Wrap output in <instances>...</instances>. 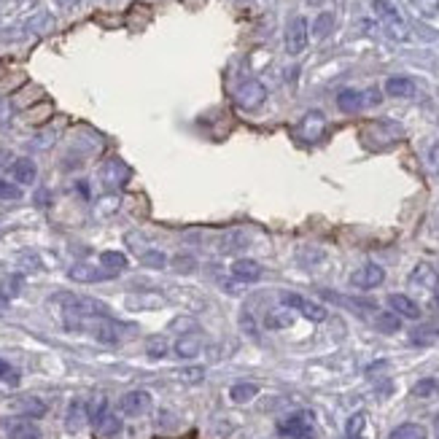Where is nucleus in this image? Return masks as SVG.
<instances>
[{
  "label": "nucleus",
  "mask_w": 439,
  "mask_h": 439,
  "mask_svg": "<svg viewBox=\"0 0 439 439\" xmlns=\"http://www.w3.org/2000/svg\"><path fill=\"white\" fill-rule=\"evenodd\" d=\"M76 332H87L92 334L97 343L103 345H119L122 337H125V326L119 321H114L111 315H103V318H87Z\"/></svg>",
  "instance_id": "obj_1"
},
{
  "label": "nucleus",
  "mask_w": 439,
  "mask_h": 439,
  "mask_svg": "<svg viewBox=\"0 0 439 439\" xmlns=\"http://www.w3.org/2000/svg\"><path fill=\"white\" fill-rule=\"evenodd\" d=\"M372 8H375V17L380 19V25L385 28V32L396 41H409V28L405 22V17L399 14V8L388 0H372Z\"/></svg>",
  "instance_id": "obj_2"
},
{
  "label": "nucleus",
  "mask_w": 439,
  "mask_h": 439,
  "mask_svg": "<svg viewBox=\"0 0 439 439\" xmlns=\"http://www.w3.org/2000/svg\"><path fill=\"white\" fill-rule=\"evenodd\" d=\"M315 429V415L310 409H297L278 420V434L286 439H310Z\"/></svg>",
  "instance_id": "obj_3"
},
{
  "label": "nucleus",
  "mask_w": 439,
  "mask_h": 439,
  "mask_svg": "<svg viewBox=\"0 0 439 439\" xmlns=\"http://www.w3.org/2000/svg\"><path fill=\"white\" fill-rule=\"evenodd\" d=\"M89 420L94 423V431L103 439H114L116 434H122V418L108 409L105 399H97V405L89 409Z\"/></svg>",
  "instance_id": "obj_4"
},
{
  "label": "nucleus",
  "mask_w": 439,
  "mask_h": 439,
  "mask_svg": "<svg viewBox=\"0 0 439 439\" xmlns=\"http://www.w3.org/2000/svg\"><path fill=\"white\" fill-rule=\"evenodd\" d=\"M0 434L6 439H41V426L25 418V415H11V418H3L0 420Z\"/></svg>",
  "instance_id": "obj_5"
},
{
  "label": "nucleus",
  "mask_w": 439,
  "mask_h": 439,
  "mask_svg": "<svg viewBox=\"0 0 439 439\" xmlns=\"http://www.w3.org/2000/svg\"><path fill=\"white\" fill-rule=\"evenodd\" d=\"M281 302L286 305V308L297 310V313L302 315V318L313 321V323L326 321V315H329V313H326V308H323L321 302H313V299H308V297H302V294H294V291H283Z\"/></svg>",
  "instance_id": "obj_6"
},
{
  "label": "nucleus",
  "mask_w": 439,
  "mask_h": 439,
  "mask_svg": "<svg viewBox=\"0 0 439 439\" xmlns=\"http://www.w3.org/2000/svg\"><path fill=\"white\" fill-rule=\"evenodd\" d=\"M264 100H267V87H264L261 81H256V78L243 81V84L235 89V103H237L243 111H256V108H261Z\"/></svg>",
  "instance_id": "obj_7"
},
{
  "label": "nucleus",
  "mask_w": 439,
  "mask_h": 439,
  "mask_svg": "<svg viewBox=\"0 0 439 439\" xmlns=\"http://www.w3.org/2000/svg\"><path fill=\"white\" fill-rule=\"evenodd\" d=\"M308 41H310V30H308V22L302 17H294L288 25H286V52L291 57L302 54L308 49Z\"/></svg>",
  "instance_id": "obj_8"
},
{
  "label": "nucleus",
  "mask_w": 439,
  "mask_h": 439,
  "mask_svg": "<svg viewBox=\"0 0 439 439\" xmlns=\"http://www.w3.org/2000/svg\"><path fill=\"white\" fill-rule=\"evenodd\" d=\"M439 286V272L429 264V261H418L415 270L409 272V288L412 291H423V294H431L437 291Z\"/></svg>",
  "instance_id": "obj_9"
},
{
  "label": "nucleus",
  "mask_w": 439,
  "mask_h": 439,
  "mask_svg": "<svg viewBox=\"0 0 439 439\" xmlns=\"http://www.w3.org/2000/svg\"><path fill=\"white\" fill-rule=\"evenodd\" d=\"M119 409L127 418H140V415H146L151 409V394L143 391V388L127 391L125 396H122V402H119Z\"/></svg>",
  "instance_id": "obj_10"
},
{
  "label": "nucleus",
  "mask_w": 439,
  "mask_h": 439,
  "mask_svg": "<svg viewBox=\"0 0 439 439\" xmlns=\"http://www.w3.org/2000/svg\"><path fill=\"white\" fill-rule=\"evenodd\" d=\"M385 281V270L375 264V261H367L364 267H358L353 275H350V283L356 286V288H361V291H372L377 286H383Z\"/></svg>",
  "instance_id": "obj_11"
},
{
  "label": "nucleus",
  "mask_w": 439,
  "mask_h": 439,
  "mask_svg": "<svg viewBox=\"0 0 439 439\" xmlns=\"http://www.w3.org/2000/svg\"><path fill=\"white\" fill-rule=\"evenodd\" d=\"M67 278L76 283H103V281H114L116 272H108L105 267H92V264H73L67 270Z\"/></svg>",
  "instance_id": "obj_12"
},
{
  "label": "nucleus",
  "mask_w": 439,
  "mask_h": 439,
  "mask_svg": "<svg viewBox=\"0 0 439 439\" xmlns=\"http://www.w3.org/2000/svg\"><path fill=\"white\" fill-rule=\"evenodd\" d=\"M323 129H326V116H323L321 111H308V114L302 116L299 127H297V135H299L302 140H308V143H315V140H321Z\"/></svg>",
  "instance_id": "obj_13"
},
{
  "label": "nucleus",
  "mask_w": 439,
  "mask_h": 439,
  "mask_svg": "<svg viewBox=\"0 0 439 439\" xmlns=\"http://www.w3.org/2000/svg\"><path fill=\"white\" fill-rule=\"evenodd\" d=\"M232 278L240 283H256L261 281V275H264V267L256 261V259H237V261H232Z\"/></svg>",
  "instance_id": "obj_14"
},
{
  "label": "nucleus",
  "mask_w": 439,
  "mask_h": 439,
  "mask_svg": "<svg viewBox=\"0 0 439 439\" xmlns=\"http://www.w3.org/2000/svg\"><path fill=\"white\" fill-rule=\"evenodd\" d=\"M388 308L399 318H409V321L420 318V305L415 299H409L407 294H388Z\"/></svg>",
  "instance_id": "obj_15"
},
{
  "label": "nucleus",
  "mask_w": 439,
  "mask_h": 439,
  "mask_svg": "<svg viewBox=\"0 0 439 439\" xmlns=\"http://www.w3.org/2000/svg\"><path fill=\"white\" fill-rule=\"evenodd\" d=\"M11 409L17 412V415H25V418H43L46 415V402L43 399H38V396H19V399H14L11 402Z\"/></svg>",
  "instance_id": "obj_16"
},
{
  "label": "nucleus",
  "mask_w": 439,
  "mask_h": 439,
  "mask_svg": "<svg viewBox=\"0 0 439 439\" xmlns=\"http://www.w3.org/2000/svg\"><path fill=\"white\" fill-rule=\"evenodd\" d=\"M11 175H14V181L19 184V186H28L35 181V175H38V167H35V162L28 157H19L11 162Z\"/></svg>",
  "instance_id": "obj_17"
},
{
  "label": "nucleus",
  "mask_w": 439,
  "mask_h": 439,
  "mask_svg": "<svg viewBox=\"0 0 439 439\" xmlns=\"http://www.w3.org/2000/svg\"><path fill=\"white\" fill-rule=\"evenodd\" d=\"M173 350H175V356H178V358L191 361V358H197V356L202 353V340H200L197 334H181V337H178V343L173 345Z\"/></svg>",
  "instance_id": "obj_18"
},
{
  "label": "nucleus",
  "mask_w": 439,
  "mask_h": 439,
  "mask_svg": "<svg viewBox=\"0 0 439 439\" xmlns=\"http://www.w3.org/2000/svg\"><path fill=\"white\" fill-rule=\"evenodd\" d=\"M89 420V409H87V405L84 402H70V407H67V418H65V426H67V431H81L84 429V423Z\"/></svg>",
  "instance_id": "obj_19"
},
{
  "label": "nucleus",
  "mask_w": 439,
  "mask_h": 439,
  "mask_svg": "<svg viewBox=\"0 0 439 439\" xmlns=\"http://www.w3.org/2000/svg\"><path fill=\"white\" fill-rule=\"evenodd\" d=\"M364 105H367V100H364V92H358V89H343L337 94V108L343 114H358Z\"/></svg>",
  "instance_id": "obj_20"
},
{
  "label": "nucleus",
  "mask_w": 439,
  "mask_h": 439,
  "mask_svg": "<svg viewBox=\"0 0 439 439\" xmlns=\"http://www.w3.org/2000/svg\"><path fill=\"white\" fill-rule=\"evenodd\" d=\"M385 94L388 97H412L415 94V84L407 76H391L385 81Z\"/></svg>",
  "instance_id": "obj_21"
},
{
  "label": "nucleus",
  "mask_w": 439,
  "mask_h": 439,
  "mask_svg": "<svg viewBox=\"0 0 439 439\" xmlns=\"http://www.w3.org/2000/svg\"><path fill=\"white\" fill-rule=\"evenodd\" d=\"M439 337V326H434V323H423V326H418V329H412L409 332V343L412 345H434Z\"/></svg>",
  "instance_id": "obj_22"
},
{
  "label": "nucleus",
  "mask_w": 439,
  "mask_h": 439,
  "mask_svg": "<svg viewBox=\"0 0 439 439\" xmlns=\"http://www.w3.org/2000/svg\"><path fill=\"white\" fill-rule=\"evenodd\" d=\"M388 439H429V431H426V426L407 420V423H399V426L388 434Z\"/></svg>",
  "instance_id": "obj_23"
},
{
  "label": "nucleus",
  "mask_w": 439,
  "mask_h": 439,
  "mask_svg": "<svg viewBox=\"0 0 439 439\" xmlns=\"http://www.w3.org/2000/svg\"><path fill=\"white\" fill-rule=\"evenodd\" d=\"M127 178H129V170H127L122 162H108L105 164V170H103V181L108 184V186H122Z\"/></svg>",
  "instance_id": "obj_24"
},
{
  "label": "nucleus",
  "mask_w": 439,
  "mask_h": 439,
  "mask_svg": "<svg viewBox=\"0 0 439 439\" xmlns=\"http://www.w3.org/2000/svg\"><path fill=\"white\" fill-rule=\"evenodd\" d=\"M294 323V310L291 308H278V310H270L267 318H264V326L267 329H288Z\"/></svg>",
  "instance_id": "obj_25"
},
{
  "label": "nucleus",
  "mask_w": 439,
  "mask_h": 439,
  "mask_svg": "<svg viewBox=\"0 0 439 439\" xmlns=\"http://www.w3.org/2000/svg\"><path fill=\"white\" fill-rule=\"evenodd\" d=\"M127 264H129V259L125 256V251H103L100 253V267H105L108 272H122L127 270Z\"/></svg>",
  "instance_id": "obj_26"
},
{
  "label": "nucleus",
  "mask_w": 439,
  "mask_h": 439,
  "mask_svg": "<svg viewBox=\"0 0 439 439\" xmlns=\"http://www.w3.org/2000/svg\"><path fill=\"white\" fill-rule=\"evenodd\" d=\"M256 394H259V385H253V383H235V385L229 388V399H232L235 405L251 402Z\"/></svg>",
  "instance_id": "obj_27"
},
{
  "label": "nucleus",
  "mask_w": 439,
  "mask_h": 439,
  "mask_svg": "<svg viewBox=\"0 0 439 439\" xmlns=\"http://www.w3.org/2000/svg\"><path fill=\"white\" fill-rule=\"evenodd\" d=\"M138 259H140L146 267H154V270H162V267L167 264L164 251H157V248H140V251H138Z\"/></svg>",
  "instance_id": "obj_28"
},
{
  "label": "nucleus",
  "mask_w": 439,
  "mask_h": 439,
  "mask_svg": "<svg viewBox=\"0 0 439 439\" xmlns=\"http://www.w3.org/2000/svg\"><path fill=\"white\" fill-rule=\"evenodd\" d=\"M167 353H170V343H167L164 337H149V340H146V356H149V358L159 361V358H164Z\"/></svg>",
  "instance_id": "obj_29"
},
{
  "label": "nucleus",
  "mask_w": 439,
  "mask_h": 439,
  "mask_svg": "<svg viewBox=\"0 0 439 439\" xmlns=\"http://www.w3.org/2000/svg\"><path fill=\"white\" fill-rule=\"evenodd\" d=\"M375 326L380 329V332H385V334H394V332H399V329H402V318H399L396 313H377Z\"/></svg>",
  "instance_id": "obj_30"
},
{
  "label": "nucleus",
  "mask_w": 439,
  "mask_h": 439,
  "mask_svg": "<svg viewBox=\"0 0 439 439\" xmlns=\"http://www.w3.org/2000/svg\"><path fill=\"white\" fill-rule=\"evenodd\" d=\"M332 30H334V17L329 11H321L313 22V35L315 38H326V35H332Z\"/></svg>",
  "instance_id": "obj_31"
},
{
  "label": "nucleus",
  "mask_w": 439,
  "mask_h": 439,
  "mask_svg": "<svg viewBox=\"0 0 439 439\" xmlns=\"http://www.w3.org/2000/svg\"><path fill=\"white\" fill-rule=\"evenodd\" d=\"M439 391V380L434 377H423V380H418L415 385H412V394L415 396H434Z\"/></svg>",
  "instance_id": "obj_32"
},
{
  "label": "nucleus",
  "mask_w": 439,
  "mask_h": 439,
  "mask_svg": "<svg viewBox=\"0 0 439 439\" xmlns=\"http://www.w3.org/2000/svg\"><path fill=\"white\" fill-rule=\"evenodd\" d=\"M0 200H6V202H17V200H22V186H17L14 181L0 178Z\"/></svg>",
  "instance_id": "obj_33"
},
{
  "label": "nucleus",
  "mask_w": 439,
  "mask_h": 439,
  "mask_svg": "<svg viewBox=\"0 0 439 439\" xmlns=\"http://www.w3.org/2000/svg\"><path fill=\"white\" fill-rule=\"evenodd\" d=\"M364 423H367V415H364V412H356V415H350V420H347V426H345L347 439L361 437V429H364Z\"/></svg>",
  "instance_id": "obj_34"
},
{
  "label": "nucleus",
  "mask_w": 439,
  "mask_h": 439,
  "mask_svg": "<svg viewBox=\"0 0 439 439\" xmlns=\"http://www.w3.org/2000/svg\"><path fill=\"white\" fill-rule=\"evenodd\" d=\"M246 243H248V237H246L243 232H237V229L224 237V248H226V251H240V248H246Z\"/></svg>",
  "instance_id": "obj_35"
},
{
  "label": "nucleus",
  "mask_w": 439,
  "mask_h": 439,
  "mask_svg": "<svg viewBox=\"0 0 439 439\" xmlns=\"http://www.w3.org/2000/svg\"><path fill=\"white\" fill-rule=\"evenodd\" d=\"M173 267H175L178 272H194V270H197V259H194L191 253H178V256L173 259Z\"/></svg>",
  "instance_id": "obj_36"
},
{
  "label": "nucleus",
  "mask_w": 439,
  "mask_h": 439,
  "mask_svg": "<svg viewBox=\"0 0 439 439\" xmlns=\"http://www.w3.org/2000/svg\"><path fill=\"white\" fill-rule=\"evenodd\" d=\"M202 377H205V370H202V367H189V370H181V372H178V380L186 383V385H197Z\"/></svg>",
  "instance_id": "obj_37"
},
{
  "label": "nucleus",
  "mask_w": 439,
  "mask_h": 439,
  "mask_svg": "<svg viewBox=\"0 0 439 439\" xmlns=\"http://www.w3.org/2000/svg\"><path fill=\"white\" fill-rule=\"evenodd\" d=\"M409 3H412V8H418V14H423V17L439 14V0H409Z\"/></svg>",
  "instance_id": "obj_38"
},
{
  "label": "nucleus",
  "mask_w": 439,
  "mask_h": 439,
  "mask_svg": "<svg viewBox=\"0 0 439 439\" xmlns=\"http://www.w3.org/2000/svg\"><path fill=\"white\" fill-rule=\"evenodd\" d=\"M426 164H429V170L439 175V140H434L431 146H429V154H426Z\"/></svg>",
  "instance_id": "obj_39"
},
{
  "label": "nucleus",
  "mask_w": 439,
  "mask_h": 439,
  "mask_svg": "<svg viewBox=\"0 0 439 439\" xmlns=\"http://www.w3.org/2000/svg\"><path fill=\"white\" fill-rule=\"evenodd\" d=\"M240 326H243L246 332H251L253 337H256V326H253V318H251L248 310H243V313H240Z\"/></svg>",
  "instance_id": "obj_40"
},
{
  "label": "nucleus",
  "mask_w": 439,
  "mask_h": 439,
  "mask_svg": "<svg viewBox=\"0 0 439 439\" xmlns=\"http://www.w3.org/2000/svg\"><path fill=\"white\" fill-rule=\"evenodd\" d=\"M6 377H11V380H14V383H17V372H14V370H11V364H8V361H3V358H0V380H6Z\"/></svg>",
  "instance_id": "obj_41"
},
{
  "label": "nucleus",
  "mask_w": 439,
  "mask_h": 439,
  "mask_svg": "<svg viewBox=\"0 0 439 439\" xmlns=\"http://www.w3.org/2000/svg\"><path fill=\"white\" fill-rule=\"evenodd\" d=\"M184 326H189V329H197V323H194L191 318H178V321H173V329H184Z\"/></svg>",
  "instance_id": "obj_42"
},
{
  "label": "nucleus",
  "mask_w": 439,
  "mask_h": 439,
  "mask_svg": "<svg viewBox=\"0 0 439 439\" xmlns=\"http://www.w3.org/2000/svg\"><path fill=\"white\" fill-rule=\"evenodd\" d=\"M63 8H73V6H78V0H57Z\"/></svg>",
  "instance_id": "obj_43"
},
{
  "label": "nucleus",
  "mask_w": 439,
  "mask_h": 439,
  "mask_svg": "<svg viewBox=\"0 0 439 439\" xmlns=\"http://www.w3.org/2000/svg\"><path fill=\"white\" fill-rule=\"evenodd\" d=\"M434 437L439 439V418H437V420H434Z\"/></svg>",
  "instance_id": "obj_44"
},
{
  "label": "nucleus",
  "mask_w": 439,
  "mask_h": 439,
  "mask_svg": "<svg viewBox=\"0 0 439 439\" xmlns=\"http://www.w3.org/2000/svg\"><path fill=\"white\" fill-rule=\"evenodd\" d=\"M434 305H437V310H439V288L434 291Z\"/></svg>",
  "instance_id": "obj_45"
},
{
  "label": "nucleus",
  "mask_w": 439,
  "mask_h": 439,
  "mask_svg": "<svg viewBox=\"0 0 439 439\" xmlns=\"http://www.w3.org/2000/svg\"><path fill=\"white\" fill-rule=\"evenodd\" d=\"M308 3H313V6H315V3H321V0H308Z\"/></svg>",
  "instance_id": "obj_46"
},
{
  "label": "nucleus",
  "mask_w": 439,
  "mask_h": 439,
  "mask_svg": "<svg viewBox=\"0 0 439 439\" xmlns=\"http://www.w3.org/2000/svg\"><path fill=\"white\" fill-rule=\"evenodd\" d=\"M356 439H364V437H356Z\"/></svg>",
  "instance_id": "obj_47"
}]
</instances>
